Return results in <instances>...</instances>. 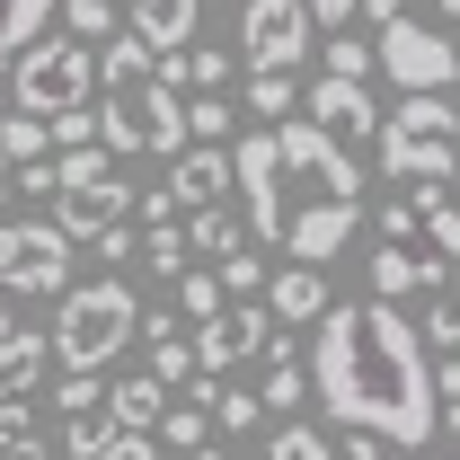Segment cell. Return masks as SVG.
Returning <instances> with one entry per match:
<instances>
[{
    "instance_id": "6da1fadb",
    "label": "cell",
    "mask_w": 460,
    "mask_h": 460,
    "mask_svg": "<svg viewBox=\"0 0 460 460\" xmlns=\"http://www.w3.org/2000/svg\"><path fill=\"white\" fill-rule=\"evenodd\" d=\"M310 345V399L354 434H381L390 452L434 443V363L399 301H328Z\"/></svg>"
},
{
    "instance_id": "7a4b0ae2",
    "label": "cell",
    "mask_w": 460,
    "mask_h": 460,
    "mask_svg": "<svg viewBox=\"0 0 460 460\" xmlns=\"http://www.w3.org/2000/svg\"><path fill=\"white\" fill-rule=\"evenodd\" d=\"M275 204H284L275 248L301 257V266L345 257V239L363 230V169H354V151L337 133H319L310 115L275 124Z\"/></svg>"
},
{
    "instance_id": "3957f363",
    "label": "cell",
    "mask_w": 460,
    "mask_h": 460,
    "mask_svg": "<svg viewBox=\"0 0 460 460\" xmlns=\"http://www.w3.org/2000/svg\"><path fill=\"white\" fill-rule=\"evenodd\" d=\"M98 142H107L115 160H133V151L177 160L186 151V89H169L160 62H151V45L124 36V27L98 45Z\"/></svg>"
},
{
    "instance_id": "277c9868",
    "label": "cell",
    "mask_w": 460,
    "mask_h": 460,
    "mask_svg": "<svg viewBox=\"0 0 460 460\" xmlns=\"http://www.w3.org/2000/svg\"><path fill=\"white\" fill-rule=\"evenodd\" d=\"M372 151H381V177H399V186H452V169H460L452 89H407L399 107L372 124Z\"/></svg>"
},
{
    "instance_id": "5b68a950",
    "label": "cell",
    "mask_w": 460,
    "mask_h": 460,
    "mask_svg": "<svg viewBox=\"0 0 460 460\" xmlns=\"http://www.w3.org/2000/svg\"><path fill=\"white\" fill-rule=\"evenodd\" d=\"M54 328H45V354H54L62 372H107L115 354L133 345V328H142V301H133V284L124 275H107V284H62L54 292Z\"/></svg>"
},
{
    "instance_id": "8992f818",
    "label": "cell",
    "mask_w": 460,
    "mask_h": 460,
    "mask_svg": "<svg viewBox=\"0 0 460 460\" xmlns=\"http://www.w3.org/2000/svg\"><path fill=\"white\" fill-rule=\"evenodd\" d=\"M9 98L27 115H71V107H98V45L80 36H36L27 54L9 62Z\"/></svg>"
},
{
    "instance_id": "52a82bcc",
    "label": "cell",
    "mask_w": 460,
    "mask_h": 460,
    "mask_svg": "<svg viewBox=\"0 0 460 460\" xmlns=\"http://www.w3.org/2000/svg\"><path fill=\"white\" fill-rule=\"evenodd\" d=\"M452 275V257H434V239H425V213H416V195L381 213V248L363 257V284L372 301H407V292H443Z\"/></svg>"
},
{
    "instance_id": "ba28073f",
    "label": "cell",
    "mask_w": 460,
    "mask_h": 460,
    "mask_svg": "<svg viewBox=\"0 0 460 460\" xmlns=\"http://www.w3.org/2000/svg\"><path fill=\"white\" fill-rule=\"evenodd\" d=\"M372 71H390L399 89H452L460 80V45L425 18H381V45H372Z\"/></svg>"
},
{
    "instance_id": "9c48e42d",
    "label": "cell",
    "mask_w": 460,
    "mask_h": 460,
    "mask_svg": "<svg viewBox=\"0 0 460 460\" xmlns=\"http://www.w3.org/2000/svg\"><path fill=\"white\" fill-rule=\"evenodd\" d=\"M310 45H319L310 0H248V9H239V62H248V71H301Z\"/></svg>"
},
{
    "instance_id": "30bf717a",
    "label": "cell",
    "mask_w": 460,
    "mask_h": 460,
    "mask_svg": "<svg viewBox=\"0 0 460 460\" xmlns=\"http://www.w3.org/2000/svg\"><path fill=\"white\" fill-rule=\"evenodd\" d=\"M0 284L18 301H54L71 284V239L54 222H9L0 230Z\"/></svg>"
},
{
    "instance_id": "8fae6325",
    "label": "cell",
    "mask_w": 460,
    "mask_h": 460,
    "mask_svg": "<svg viewBox=\"0 0 460 460\" xmlns=\"http://www.w3.org/2000/svg\"><path fill=\"white\" fill-rule=\"evenodd\" d=\"M230 186H239L248 248H275V230H284V204H275V133H248V142L230 151Z\"/></svg>"
},
{
    "instance_id": "7c38bea8",
    "label": "cell",
    "mask_w": 460,
    "mask_h": 460,
    "mask_svg": "<svg viewBox=\"0 0 460 460\" xmlns=\"http://www.w3.org/2000/svg\"><path fill=\"white\" fill-rule=\"evenodd\" d=\"M275 345V319H266V301H230L204 319V337H195V372H239V363H257Z\"/></svg>"
},
{
    "instance_id": "4fadbf2b",
    "label": "cell",
    "mask_w": 460,
    "mask_h": 460,
    "mask_svg": "<svg viewBox=\"0 0 460 460\" xmlns=\"http://www.w3.org/2000/svg\"><path fill=\"white\" fill-rule=\"evenodd\" d=\"M301 115L319 124V133H337V142H372V124H381V107H372V80H310L301 89Z\"/></svg>"
},
{
    "instance_id": "5bb4252c",
    "label": "cell",
    "mask_w": 460,
    "mask_h": 460,
    "mask_svg": "<svg viewBox=\"0 0 460 460\" xmlns=\"http://www.w3.org/2000/svg\"><path fill=\"white\" fill-rule=\"evenodd\" d=\"M222 195H230V151L222 142H186L169 160V204L195 213V204H222Z\"/></svg>"
},
{
    "instance_id": "9a60e30c",
    "label": "cell",
    "mask_w": 460,
    "mask_h": 460,
    "mask_svg": "<svg viewBox=\"0 0 460 460\" xmlns=\"http://www.w3.org/2000/svg\"><path fill=\"white\" fill-rule=\"evenodd\" d=\"M257 301H266L275 328H310V319L328 310V266H284V275L257 284Z\"/></svg>"
},
{
    "instance_id": "2e32d148",
    "label": "cell",
    "mask_w": 460,
    "mask_h": 460,
    "mask_svg": "<svg viewBox=\"0 0 460 460\" xmlns=\"http://www.w3.org/2000/svg\"><path fill=\"white\" fill-rule=\"evenodd\" d=\"M124 36H142L151 54L195 45V0H133V9H124Z\"/></svg>"
},
{
    "instance_id": "e0dca14e",
    "label": "cell",
    "mask_w": 460,
    "mask_h": 460,
    "mask_svg": "<svg viewBox=\"0 0 460 460\" xmlns=\"http://www.w3.org/2000/svg\"><path fill=\"white\" fill-rule=\"evenodd\" d=\"M45 328H0V399H27L45 381Z\"/></svg>"
},
{
    "instance_id": "ac0fdd59",
    "label": "cell",
    "mask_w": 460,
    "mask_h": 460,
    "mask_svg": "<svg viewBox=\"0 0 460 460\" xmlns=\"http://www.w3.org/2000/svg\"><path fill=\"white\" fill-rule=\"evenodd\" d=\"M151 62H160L169 89H230V80H239V62H230L222 45H177V54H151Z\"/></svg>"
},
{
    "instance_id": "d6986e66",
    "label": "cell",
    "mask_w": 460,
    "mask_h": 460,
    "mask_svg": "<svg viewBox=\"0 0 460 460\" xmlns=\"http://www.w3.org/2000/svg\"><path fill=\"white\" fill-rule=\"evenodd\" d=\"M230 248H248V222H239L230 204H195V213H186V257H213V266H222Z\"/></svg>"
},
{
    "instance_id": "ffe728a7",
    "label": "cell",
    "mask_w": 460,
    "mask_h": 460,
    "mask_svg": "<svg viewBox=\"0 0 460 460\" xmlns=\"http://www.w3.org/2000/svg\"><path fill=\"white\" fill-rule=\"evenodd\" d=\"M177 390L169 381H151V372H133V381H115L107 390V416L115 425H133V434H151V425H160V407H169Z\"/></svg>"
},
{
    "instance_id": "44dd1931",
    "label": "cell",
    "mask_w": 460,
    "mask_h": 460,
    "mask_svg": "<svg viewBox=\"0 0 460 460\" xmlns=\"http://www.w3.org/2000/svg\"><path fill=\"white\" fill-rule=\"evenodd\" d=\"M45 27H54V0H0V71L27 54Z\"/></svg>"
},
{
    "instance_id": "7402d4cb",
    "label": "cell",
    "mask_w": 460,
    "mask_h": 460,
    "mask_svg": "<svg viewBox=\"0 0 460 460\" xmlns=\"http://www.w3.org/2000/svg\"><path fill=\"white\" fill-rule=\"evenodd\" d=\"M133 257H142V266H151V275H186V266H195V257H186V222H142V248H133Z\"/></svg>"
},
{
    "instance_id": "603a6c76",
    "label": "cell",
    "mask_w": 460,
    "mask_h": 460,
    "mask_svg": "<svg viewBox=\"0 0 460 460\" xmlns=\"http://www.w3.org/2000/svg\"><path fill=\"white\" fill-rule=\"evenodd\" d=\"M54 18H62V36H80V45H107L115 27H124L115 0H54Z\"/></svg>"
},
{
    "instance_id": "cb8c5ba5",
    "label": "cell",
    "mask_w": 460,
    "mask_h": 460,
    "mask_svg": "<svg viewBox=\"0 0 460 460\" xmlns=\"http://www.w3.org/2000/svg\"><path fill=\"white\" fill-rule=\"evenodd\" d=\"M107 443H115V416H107V399H98V407H71V416H62V452H71V460H98Z\"/></svg>"
},
{
    "instance_id": "d4e9b609",
    "label": "cell",
    "mask_w": 460,
    "mask_h": 460,
    "mask_svg": "<svg viewBox=\"0 0 460 460\" xmlns=\"http://www.w3.org/2000/svg\"><path fill=\"white\" fill-rule=\"evenodd\" d=\"M416 195V213H425V239H434V257H460V204L443 186H407Z\"/></svg>"
},
{
    "instance_id": "484cf974",
    "label": "cell",
    "mask_w": 460,
    "mask_h": 460,
    "mask_svg": "<svg viewBox=\"0 0 460 460\" xmlns=\"http://www.w3.org/2000/svg\"><path fill=\"white\" fill-rule=\"evenodd\" d=\"M0 160L18 169V160H54V133H45V115H0Z\"/></svg>"
},
{
    "instance_id": "4316f807",
    "label": "cell",
    "mask_w": 460,
    "mask_h": 460,
    "mask_svg": "<svg viewBox=\"0 0 460 460\" xmlns=\"http://www.w3.org/2000/svg\"><path fill=\"white\" fill-rule=\"evenodd\" d=\"M151 434H160L169 452H195V443H213V416H204L195 399H169V407H160V425H151Z\"/></svg>"
},
{
    "instance_id": "83f0119b",
    "label": "cell",
    "mask_w": 460,
    "mask_h": 460,
    "mask_svg": "<svg viewBox=\"0 0 460 460\" xmlns=\"http://www.w3.org/2000/svg\"><path fill=\"white\" fill-rule=\"evenodd\" d=\"M186 142H230V89H195L186 98Z\"/></svg>"
},
{
    "instance_id": "f1b7e54d",
    "label": "cell",
    "mask_w": 460,
    "mask_h": 460,
    "mask_svg": "<svg viewBox=\"0 0 460 460\" xmlns=\"http://www.w3.org/2000/svg\"><path fill=\"white\" fill-rule=\"evenodd\" d=\"M151 381H169V390H186V381H195V345L177 337V328H160V337H151Z\"/></svg>"
},
{
    "instance_id": "f546056e",
    "label": "cell",
    "mask_w": 460,
    "mask_h": 460,
    "mask_svg": "<svg viewBox=\"0 0 460 460\" xmlns=\"http://www.w3.org/2000/svg\"><path fill=\"white\" fill-rule=\"evenodd\" d=\"M248 107H257V115H275V124H284V115L301 107V89H292V71H248Z\"/></svg>"
},
{
    "instance_id": "4dcf8cb0",
    "label": "cell",
    "mask_w": 460,
    "mask_h": 460,
    "mask_svg": "<svg viewBox=\"0 0 460 460\" xmlns=\"http://www.w3.org/2000/svg\"><path fill=\"white\" fill-rule=\"evenodd\" d=\"M213 310H222V275H195V266H186V275H177V319H195V328H204Z\"/></svg>"
},
{
    "instance_id": "1f68e13d",
    "label": "cell",
    "mask_w": 460,
    "mask_h": 460,
    "mask_svg": "<svg viewBox=\"0 0 460 460\" xmlns=\"http://www.w3.org/2000/svg\"><path fill=\"white\" fill-rule=\"evenodd\" d=\"M266 460H328V434L319 425H275L266 434Z\"/></svg>"
},
{
    "instance_id": "d6a6232c",
    "label": "cell",
    "mask_w": 460,
    "mask_h": 460,
    "mask_svg": "<svg viewBox=\"0 0 460 460\" xmlns=\"http://www.w3.org/2000/svg\"><path fill=\"white\" fill-rule=\"evenodd\" d=\"M257 284H266L257 248H230V257H222V292H239V301H257Z\"/></svg>"
},
{
    "instance_id": "836d02e7",
    "label": "cell",
    "mask_w": 460,
    "mask_h": 460,
    "mask_svg": "<svg viewBox=\"0 0 460 460\" xmlns=\"http://www.w3.org/2000/svg\"><path fill=\"white\" fill-rule=\"evenodd\" d=\"M328 71H337V80H372V45L337 36V45H328Z\"/></svg>"
},
{
    "instance_id": "e575fe53",
    "label": "cell",
    "mask_w": 460,
    "mask_h": 460,
    "mask_svg": "<svg viewBox=\"0 0 460 460\" xmlns=\"http://www.w3.org/2000/svg\"><path fill=\"white\" fill-rule=\"evenodd\" d=\"M425 328H434V345H443V354H460V301H443V292H434V319H425ZM425 328H416V337H425Z\"/></svg>"
},
{
    "instance_id": "d590c367",
    "label": "cell",
    "mask_w": 460,
    "mask_h": 460,
    "mask_svg": "<svg viewBox=\"0 0 460 460\" xmlns=\"http://www.w3.org/2000/svg\"><path fill=\"white\" fill-rule=\"evenodd\" d=\"M98 460H160V434H133V425H115V443Z\"/></svg>"
},
{
    "instance_id": "8d00e7d4",
    "label": "cell",
    "mask_w": 460,
    "mask_h": 460,
    "mask_svg": "<svg viewBox=\"0 0 460 460\" xmlns=\"http://www.w3.org/2000/svg\"><path fill=\"white\" fill-rule=\"evenodd\" d=\"M27 434H36V407H27V399H0V452L27 443Z\"/></svg>"
},
{
    "instance_id": "74e56055",
    "label": "cell",
    "mask_w": 460,
    "mask_h": 460,
    "mask_svg": "<svg viewBox=\"0 0 460 460\" xmlns=\"http://www.w3.org/2000/svg\"><path fill=\"white\" fill-rule=\"evenodd\" d=\"M89 248H98V257H115V266H124V257H133L142 239H133V230H124V222H107V230H98V239H89Z\"/></svg>"
},
{
    "instance_id": "f35d334b",
    "label": "cell",
    "mask_w": 460,
    "mask_h": 460,
    "mask_svg": "<svg viewBox=\"0 0 460 460\" xmlns=\"http://www.w3.org/2000/svg\"><path fill=\"white\" fill-rule=\"evenodd\" d=\"M345 18H354V0H310V27H328V36H337Z\"/></svg>"
},
{
    "instance_id": "ab89813d",
    "label": "cell",
    "mask_w": 460,
    "mask_h": 460,
    "mask_svg": "<svg viewBox=\"0 0 460 460\" xmlns=\"http://www.w3.org/2000/svg\"><path fill=\"white\" fill-rule=\"evenodd\" d=\"M345 460H390V443H381V434H354V425H345Z\"/></svg>"
},
{
    "instance_id": "60d3db41",
    "label": "cell",
    "mask_w": 460,
    "mask_h": 460,
    "mask_svg": "<svg viewBox=\"0 0 460 460\" xmlns=\"http://www.w3.org/2000/svg\"><path fill=\"white\" fill-rule=\"evenodd\" d=\"M407 0H354V18H372V27H381V18H399Z\"/></svg>"
},
{
    "instance_id": "b9f144b4",
    "label": "cell",
    "mask_w": 460,
    "mask_h": 460,
    "mask_svg": "<svg viewBox=\"0 0 460 460\" xmlns=\"http://www.w3.org/2000/svg\"><path fill=\"white\" fill-rule=\"evenodd\" d=\"M186 460H222V443H195V452H186Z\"/></svg>"
},
{
    "instance_id": "7bdbcfd3",
    "label": "cell",
    "mask_w": 460,
    "mask_h": 460,
    "mask_svg": "<svg viewBox=\"0 0 460 460\" xmlns=\"http://www.w3.org/2000/svg\"><path fill=\"white\" fill-rule=\"evenodd\" d=\"M9 301H18V292H9V284H0V328H9Z\"/></svg>"
},
{
    "instance_id": "ee69618b",
    "label": "cell",
    "mask_w": 460,
    "mask_h": 460,
    "mask_svg": "<svg viewBox=\"0 0 460 460\" xmlns=\"http://www.w3.org/2000/svg\"><path fill=\"white\" fill-rule=\"evenodd\" d=\"M434 18H460V0H434Z\"/></svg>"
},
{
    "instance_id": "f6af8a7d",
    "label": "cell",
    "mask_w": 460,
    "mask_h": 460,
    "mask_svg": "<svg viewBox=\"0 0 460 460\" xmlns=\"http://www.w3.org/2000/svg\"><path fill=\"white\" fill-rule=\"evenodd\" d=\"M0 195H9V160H0Z\"/></svg>"
},
{
    "instance_id": "bcb514c9",
    "label": "cell",
    "mask_w": 460,
    "mask_h": 460,
    "mask_svg": "<svg viewBox=\"0 0 460 460\" xmlns=\"http://www.w3.org/2000/svg\"><path fill=\"white\" fill-rule=\"evenodd\" d=\"M452 186H460V169H452Z\"/></svg>"
}]
</instances>
